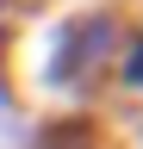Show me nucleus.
Returning a JSON list of instances; mask_svg holds the SVG:
<instances>
[{"label": "nucleus", "instance_id": "f257e3e1", "mask_svg": "<svg viewBox=\"0 0 143 149\" xmlns=\"http://www.w3.org/2000/svg\"><path fill=\"white\" fill-rule=\"evenodd\" d=\"M118 44H124V13H112V6H87V13H68V19H50V25L31 31L25 74L50 100H100V87L112 81Z\"/></svg>", "mask_w": 143, "mask_h": 149}, {"label": "nucleus", "instance_id": "f03ea898", "mask_svg": "<svg viewBox=\"0 0 143 149\" xmlns=\"http://www.w3.org/2000/svg\"><path fill=\"white\" fill-rule=\"evenodd\" d=\"M31 149H106V130L87 112H68V118H50L31 130Z\"/></svg>", "mask_w": 143, "mask_h": 149}, {"label": "nucleus", "instance_id": "7ed1b4c3", "mask_svg": "<svg viewBox=\"0 0 143 149\" xmlns=\"http://www.w3.org/2000/svg\"><path fill=\"white\" fill-rule=\"evenodd\" d=\"M112 74H118V87L131 93V100H143V25H124V44H118Z\"/></svg>", "mask_w": 143, "mask_h": 149}, {"label": "nucleus", "instance_id": "20e7f679", "mask_svg": "<svg viewBox=\"0 0 143 149\" xmlns=\"http://www.w3.org/2000/svg\"><path fill=\"white\" fill-rule=\"evenodd\" d=\"M19 19H25V0H0V56H6L13 37H19Z\"/></svg>", "mask_w": 143, "mask_h": 149}]
</instances>
